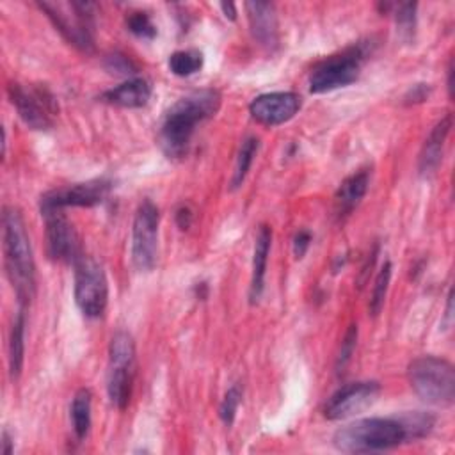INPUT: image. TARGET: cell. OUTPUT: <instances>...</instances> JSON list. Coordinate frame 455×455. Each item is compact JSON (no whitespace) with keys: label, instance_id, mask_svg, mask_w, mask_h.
Segmentation results:
<instances>
[{"label":"cell","instance_id":"cell-6","mask_svg":"<svg viewBox=\"0 0 455 455\" xmlns=\"http://www.w3.org/2000/svg\"><path fill=\"white\" fill-rule=\"evenodd\" d=\"M368 52V43H355L315 64L309 73V92L322 94L354 84L361 75Z\"/></svg>","mask_w":455,"mask_h":455},{"label":"cell","instance_id":"cell-29","mask_svg":"<svg viewBox=\"0 0 455 455\" xmlns=\"http://www.w3.org/2000/svg\"><path fill=\"white\" fill-rule=\"evenodd\" d=\"M355 343H357V325L352 323L347 332H345V338L341 341V348L338 352V357H336V371H343L345 366L348 364L352 354H354V348H355Z\"/></svg>","mask_w":455,"mask_h":455},{"label":"cell","instance_id":"cell-9","mask_svg":"<svg viewBox=\"0 0 455 455\" xmlns=\"http://www.w3.org/2000/svg\"><path fill=\"white\" fill-rule=\"evenodd\" d=\"M7 96L16 108L21 121L32 130H48L53 124L57 114V100L46 85H27L11 82L7 85Z\"/></svg>","mask_w":455,"mask_h":455},{"label":"cell","instance_id":"cell-1","mask_svg":"<svg viewBox=\"0 0 455 455\" xmlns=\"http://www.w3.org/2000/svg\"><path fill=\"white\" fill-rule=\"evenodd\" d=\"M434 425L435 418L421 411L361 418L339 427L332 435V444L343 453H379L428 435Z\"/></svg>","mask_w":455,"mask_h":455},{"label":"cell","instance_id":"cell-33","mask_svg":"<svg viewBox=\"0 0 455 455\" xmlns=\"http://www.w3.org/2000/svg\"><path fill=\"white\" fill-rule=\"evenodd\" d=\"M219 7H220L222 14H224L228 20H231V21L236 20V5H235L233 2H220Z\"/></svg>","mask_w":455,"mask_h":455},{"label":"cell","instance_id":"cell-23","mask_svg":"<svg viewBox=\"0 0 455 455\" xmlns=\"http://www.w3.org/2000/svg\"><path fill=\"white\" fill-rule=\"evenodd\" d=\"M203 53L199 50H178L169 57V69L176 76L196 75L203 68Z\"/></svg>","mask_w":455,"mask_h":455},{"label":"cell","instance_id":"cell-19","mask_svg":"<svg viewBox=\"0 0 455 455\" xmlns=\"http://www.w3.org/2000/svg\"><path fill=\"white\" fill-rule=\"evenodd\" d=\"M270 245H272V229L267 224H261L254 238V252H252V272H251V286H249V299L252 304L259 300L265 288V272H267Z\"/></svg>","mask_w":455,"mask_h":455},{"label":"cell","instance_id":"cell-31","mask_svg":"<svg viewBox=\"0 0 455 455\" xmlns=\"http://www.w3.org/2000/svg\"><path fill=\"white\" fill-rule=\"evenodd\" d=\"M309 245H311V233L307 229L297 231L295 236H293V254H295V258L297 259L304 258Z\"/></svg>","mask_w":455,"mask_h":455},{"label":"cell","instance_id":"cell-3","mask_svg":"<svg viewBox=\"0 0 455 455\" xmlns=\"http://www.w3.org/2000/svg\"><path fill=\"white\" fill-rule=\"evenodd\" d=\"M2 251L5 275L20 306L27 307L36 295V263L23 217L14 206L2 212Z\"/></svg>","mask_w":455,"mask_h":455},{"label":"cell","instance_id":"cell-24","mask_svg":"<svg viewBox=\"0 0 455 455\" xmlns=\"http://www.w3.org/2000/svg\"><path fill=\"white\" fill-rule=\"evenodd\" d=\"M391 272H393L391 261H386L373 281V288H371V295H370V302H368V311L371 316H377L384 307L389 281H391Z\"/></svg>","mask_w":455,"mask_h":455},{"label":"cell","instance_id":"cell-28","mask_svg":"<svg viewBox=\"0 0 455 455\" xmlns=\"http://www.w3.org/2000/svg\"><path fill=\"white\" fill-rule=\"evenodd\" d=\"M103 66H105V69L110 71V73L126 75V76L137 73V69H139L137 64H135L128 55H124V53H121V52H114V53L105 55Z\"/></svg>","mask_w":455,"mask_h":455},{"label":"cell","instance_id":"cell-20","mask_svg":"<svg viewBox=\"0 0 455 455\" xmlns=\"http://www.w3.org/2000/svg\"><path fill=\"white\" fill-rule=\"evenodd\" d=\"M27 307L18 309V313L12 318L11 332H9V348H7V361H9V375L12 380H16L23 368L25 359V327H27Z\"/></svg>","mask_w":455,"mask_h":455},{"label":"cell","instance_id":"cell-21","mask_svg":"<svg viewBox=\"0 0 455 455\" xmlns=\"http://www.w3.org/2000/svg\"><path fill=\"white\" fill-rule=\"evenodd\" d=\"M92 393L87 387H80L71 400V425L76 439H85L91 428Z\"/></svg>","mask_w":455,"mask_h":455},{"label":"cell","instance_id":"cell-2","mask_svg":"<svg viewBox=\"0 0 455 455\" xmlns=\"http://www.w3.org/2000/svg\"><path fill=\"white\" fill-rule=\"evenodd\" d=\"M220 101L222 96L213 87L192 91L174 101L164 114L158 128V144L164 155L171 160L183 158L197 124L213 117L220 108Z\"/></svg>","mask_w":455,"mask_h":455},{"label":"cell","instance_id":"cell-8","mask_svg":"<svg viewBox=\"0 0 455 455\" xmlns=\"http://www.w3.org/2000/svg\"><path fill=\"white\" fill-rule=\"evenodd\" d=\"M75 302L84 316L100 318L108 302V283L103 267L91 256H80L75 263Z\"/></svg>","mask_w":455,"mask_h":455},{"label":"cell","instance_id":"cell-18","mask_svg":"<svg viewBox=\"0 0 455 455\" xmlns=\"http://www.w3.org/2000/svg\"><path fill=\"white\" fill-rule=\"evenodd\" d=\"M451 123H453L451 114H446L430 130V133L425 139V144L419 151V158H418L419 176L428 178L437 171V167L443 160V148H444V142H446L448 133L451 130Z\"/></svg>","mask_w":455,"mask_h":455},{"label":"cell","instance_id":"cell-25","mask_svg":"<svg viewBox=\"0 0 455 455\" xmlns=\"http://www.w3.org/2000/svg\"><path fill=\"white\" fill-rule=\"evenodd\" d=\"M416 11H418V4L412 2H405V4H398L395 9V21H396V28L402 39L411 41L414 37L416 32Z\"/></svg>","mask_w":455,"mask_h":455},{"label":"cell","instance_id":"cell-11","mask_svg":"<svg viewBox=\"0 0 455 455\" xmlns=\"http://www.w3.org/2000/svg\"><path fill=\"white\" fill-rule=\"evenodd\" d=\"M44 219V236H46V254L52 261L75 263L80 254V243L76 231L64 210H41Z\"/></svg>","mask_w":455,"mask_h":455},{"label":"cell","instance_id":"cell-26","mask_svg":"<svg viewBox=\"0 0 455 455\" xmlns=\"http://www.w3.org/2000/svg\"><path fill=\"white\" fill-rule=\"evenodd\" d=\"M126 28L139 39L151 41L156 36V25L146 11H132L126 16Z\"/></svg>","mask_w":455,"mask_h":455},{"label":"cell","instance_id":"cell-17","mask_svg":"<svg viewBox=\"0 0 455 455\" xmlns=\"http://www.w3.org/2000/svg\"><path fill=\"white\" fill-rule=\"evenodd\" d=\"M151 94L153 87L149 80H146L144 76H132L123 84L101 92L100 100L103 103L121 108H140L148 105Z\"/></svg>","mask_w":455,"mask_h":455},{"label":"cell","instance_id":"cell-27","mask_svg":"<svg viewBox=\"0 0 455 455\" xmlns=\"http://www.w3.org/2000/svg\"><path fill=\"white\" fill-rule=\"evenodd\" d=\"M240 400H242V387L238 384H233L226 391V395H224V398H222V402L219 405V416H220V419H222V423L226 427L233 425L236 411H238V405H240Z\"/></svg>","mask_w":455,"mask_h":455},{"label":"cell","instance_id":"cell-16","mask_svg":"<svg viewBox=\"0 0 455 455\" xmlns=\"http://www.w3.org/2000/svg\"><path fill=\"white\" fill-rule=\"evenodd\" d=\"M368 185H370V169H359L339 183L332 201V212L338 222H343L347 217L352 215V212L359 206V203L366 196Z\"/></svg>","mask_w":455,"mask_h":455},{"label":"cell","instance_id":"cell-14","mask_svg":"<svg viewBox=\"0 0 455 455\" xmlns=\"http://www.w3.org/2000/svg\"><path fill=\"white\" fill-rule=\"evenodd\" d=\"M302 107V98L291 91H275L256 96L249 103L251 117L263 126H279L293 119Z\"/></svg>","mask_w":455,"mask_h":455},{"label":"cell","instance_id":"cell-30","mask_svg":"<svg viewBox=\"0 0 455 455\" xmlns=\"http://www.w3.org/2000/svg\"><path fill=\"white\" fill-rule=\"evenodd\" d=\"M428 94H430L428 84H416V85H412V87L405 92L403 103H407V105L421 103V101H425V100L428 98Z\"/></svg>","mask_w":455,"mask_h":455},{"label":"cell","instance_id":"cell-7","mask_svg":"<svg viewBox=\"0 0 455 455\" xmlns=\"http://www.w3.org/2000/svg\"><path fill=\"white\" fill-rule=\"evenodd\" d=\"M135 343L126 331H117L108 345L107 393L117 409H126L133 393Z\"/></svg>","mask_w":455,"mask_h":455},{"label":"cell","instance_id":"cell-13","mask_svg":"<svg viewBox=\"0 0 455 455\" xmlns=\"http://www.w3.org/2000/svg\"><path fill=\"white\" fill-rule=\"evenodd\" d=\"M380 393L377 380H357L336 389L323 405V416L327 419H345L370 407Z\"/></svg>","mask_w":455,"mask_h":455},{"label":"cell","instance_id":"cell-5","mask_svg":"<svg viewBox=\"0 0 455 455\" xmlns=\"http://www.w3.org/2000/svg\"><path fill=\"white\" fill-rule=\"evenodd\" d=\"M407 379L412 391L430 405L448 407L455 400V370L443 357L421 355L412 359Z\"/></svg>","mask_w":455,"mask_h":455},{"label":"cell","instance_id":"cell-15","mask_svg":"<svg viewBox=\"0 0 455 455\" xmlns=\"http://www.w3.org/2000/svg\"><path fill=\"white\" fill-rule=\"evenodd\" d=\"M247 20L252 37L267 50H275L279 46V23L275 14V5L270 2H245Z\"/></svg>","mask_w":455,"mask_h":455},{"label":"cell","instance_id":"cell-22","mask_svg":"<svg viewBox=\"0 0 455 455\" xmlns=\"http://www.w3.org/2000/svg\"><path fill=\"white\" fill-rule=\"evenodd\" d=\"M258 149H259V140L256 137H245L242 140L238 155H236V162H235V171L231 176V190L240 188L242 183L245 181V176L254 162Z\"/></svg>","mask_w":455,"mask_h":455},{"label":"cell","instance_id":"cell-34","mask_svg":"<svg viewBox=\"0 0 455 455\" xmlns=\"http://www.w3.org/2000/svg\"><path fill=\"white\" fill-rule=\"evenodd\" d=\"M2 451H4V455H11L14 451V441L7 430L2 432Z\"/></svg>","mask_w":455,"mask_h":455},{"label":"cell","instance_id":"cell-10","mask_svg":"<svg viewBox=\"0 0 455 455\" xmlns=\"http://www.w3.org/2000/svg\"><path fill=\"white\" fill-rule=\"evenodd\" d=\"M160 212L151 199H142L137 206L132 226V263L140 272H149L156 265Z\"/></svg>","mask_w":455,"mask_h":455},{"label":"cell","instance_id":"cell-12","mask_svg":"<svg viewBox=\"0 0 455 455\" xmlns=\"http://www.w3.org/2000/svg\"><path fill=\"white\" fill-rule=\"evenodd\" d=\"M112 190V181L107 178H96L69 187H59L41 196V210H66L69 206H96L101 204Z\"/></svg>","mask_w":455,"mask_h":455},{"label":"cell","instance_id":"cell-4","mask_svg":"<svg viewBox=\"0 0 455 455\" xmlns=\"http://www.w3.org/2000/svg\"><path fill=\"white\" fill-rule=\"evenodd\" d=\"M37 5L71 46L84 53L94 52L96 5L92 2H39Z\"/></svg>","mask_w":455,"mask_h":455},{"label":"cell","instance_id":"cell-35","mask_svg":"<svg viewBox=\"0 0 455 455\" xmlns=\"http://www.w3.org/2000/svg\"><path fill=\"white\" fill-rule=\"evenodd\" d=\"M451 76H453V66H451V60L448 62V94L450 98L453 96V82H451Z\"/></svg>","mask_w":455,"mask_h":455},{"label":"cell","instance_id":"cell-32","mask_svg":"<svg viewBox=\"0 0 455 455\" xmlns=\"http://www.w3.org/2000/svg\"><path fill=\"white\" fill-rule=\"evenodd\" d=\"M174 219H176V224L180 226V229H188L192 226V220H194V212L188 204H180L176 208Z\"/></svg>","mask_w":455,"mask_h":455}]
</instances>
